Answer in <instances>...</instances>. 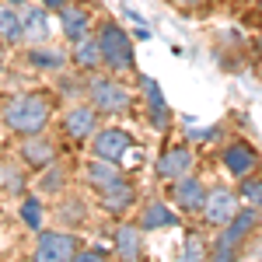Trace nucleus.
Listing matches in <instances>:
<instances>
[{
    "label": "nucleus",
    "mask_w": 262,
    "mask_h": 262,
    "mask_svg": "<svg viewBox=\"0 0 262 262\" xmlns=\"http://www.w3.org/2000/svg\"><path fill=\"white\" fill-rule=\"evenodd\" d=\"M56 189H63V171L60 168H49L46 179H42V192H56Z\"/></svg>",
    "instance_id": "nucleus-25"
},
{
    "label": "nucleus",
    "mask_w": 262,
    "mask_h": 262,
    "mask_svg": "<svg viewBox=\"0 0 262 262\" xmlns=\"http://www.w3.org/2000/svg\"><path fill=\"white\" fill-rule=\"evenodd\" d=\"M154 171H158V179H164V182H179L182 175L192 171V150H189V147H168L161 158H158Z\"/></svg>",
    "instance_id": "nucleus-7"
},
{
    "label": "nucleus",
    "mask_w": 262,
    "mask_h": 262,
    "mask_svg": "<svg viewBox=\"0 0 262 262\" xmlns=\"http://www.w3.org/2000/svg\"><path fill=\"white\" fill-rule=\"evenodd\" d=\"M259 49H262V39H259Z\"/></svg>",
    "instance_id": "nucleus-32"
},
{
    "label": "nucleus",
    "mask_w": 262,
    "mask_h": 262,
    "mask_svg": "<svg viewBox=\"0 0 262 262\" xmlns=\"http://www.w3.org/2000/svg\"><path fill=\"white\" fill-rule=\"evenodd\" d=\"M259 210H262V206H259Z\"/></svg>",
    "instance_id": "nucleus-33"
},
{
    "label": "nucleus",
    "mask_w": 262,
    "mask_h": 262,
    "mask_svg": "<svg viewBox=\"0 0 262 262\" xmlns=\"http://www.w3.org/2000/svg\"><path fill=\"white\" fill-rule=\"evenodd\" d=\"M98 49H101V63L112 67V70H133V46L129 35L122 32L119 25H105L98 35Z\"/></svg>",
    "instance_id": "nucleus-2"
},
{
    "label": "nucleus",
    "mask_w": 262,
    "mask_h": 262,
    "mask_svg": "<svg viewBox=\"0 0 262 262\" xmlns=\"http://www.w3.org/2000/svg\"><path fill=\"white\" fill-rule=\"evenodd\" d=\"M4 122H7L11 133H21V137L42 133L46 122H49V101L42 98V95H18V98L7 101Z\"/></svg>",
    "instance_id": "nucleus-1"
},
{
    "label": "nucleus",
    "mask_w": 262,
    "mask_h": 262,
    "mask_svg": "<svg viewBox=\"0 0 262 262\" xmlns=\"http://www.w3.org/2000/svg\"><path fill=\"white\" fill-rule=\"evenodd\" d=\"M11 4H28V0H11Z\"/></svg>",
    "instance_id": "nucleus-29"
},
{
    "label": "nucleus",
    "mask_w": 262,
    "mask_h": 262,
    "mask_svg": "<svg viewBox=\"0 0 262 262\" xmlns=\"http://www.w3.org/2000/svg\"><path fill=\"white\" fill-rule=\"evenodd\" d=\"M234 213H238V200H234V192H227V189H213V192H206L203 217L213 224V227H224Z\"/></svg>",
    "instance_id": "nucleus-8"
},
{
    "label": "nucleus",
    "mask_w": 262,
    "mask_h": 262,
    "mask_svg": "<svg viewBox=\"0 0 262 262\" xmlns=\"http://www.w3.org/2000/svg\"><path fill=\"white\" fill-rule=\"evenodd\" d=\"M42 4H46V7H56V11L63 7V0H42Z\"/></svg>",
    "instance_id": "nucleus-28"
},
{
    "label": "nucleus",
    "mask_w": 262,
    "mask_h": 262,
    "mask_svg": "<svg viewBox=\"0 0 262 262\" xmlns=\"http://www.w3.org/2000/svg\"><path fill=\"white\" fill-rule=\"evenodd\" d=\"M175 203H179L185 213L203 210V203H206V189H203V182L196 179V175H182L179 185H175Z\"/></svg>",
    "instance_id": "nucleus-10"
},
{
    "label": "nucleus",
    "mask_w": 262,
    "mask_h": 262,
    "mask_svg": "<svg viewBox=\"0 0 262 262\" xmlns=\"http://www.w3.org/2000/svg\"><path fill=\"white\" fill-rule=\"evenodd\" d=\"M91 105L95 112H105V116H119L129 108V95L126 88L116 81H95L91 84Z\"/></svg>",
    "instance_id": "nucleus-5"
},
{
    "label": "nucleus",
    "mask_w": 262,
    "mask_h": 262,
    "mask_svg": "<svg viewBox=\"0 0 262 262\" xmlns=\"http://www.w3.org/2000/svg\"><path fill=\"white\" fill-rule=\"evenodd\" d=\"M60 25H63V35L67 39H84V32H88V11L84 7H60Z\"/></svg>",
    "instance_id": "nucleus-17"
},
{
    "label": "nucleus",
    "mask_w": 262,
    "mask_h": 262,
    "mask_svg": "<svg viewBox=\"0 0 262 262\" xmlns=\"http://www.w3.org/2000/svg\"><path fill=\"white\" fill-rule=\"evenodd\" d=\"M255 224H259V213H255V210H238L231 221L224 224V234H221V242H217V248H213V255H217V259H231Z\"/></svg>",
    "instance_id": "nucleus-4"
},
{
    "label": "nucleus",
    "mask_w": 262,
    "mask_h": 262,
    "mask_svg": "<svg viewBox=\"0 0 262 262\" xmlns=\"http://www.w3.org/2000/svg\"><path fill=\"white\" fill-rule=\"evenodd\" d=\"M81 252V242L67 231H42L39 245H35V259L39 262H70L77 259Z\"/></svg>",
    "instance_id": "nucleus-3"
},
{
    "label": "nucleus",
    "mask_w": 262,
    "mask_h": 262,
    "mask_svg": "<svg viewBox=\"0 0 262 262\" xmlns=\"http://www.w3.org/2000/svg\"><path fill=\"white\" fill-rule=\"evenodd\" d=\"M133 147V137L122 133V129H95V140H91V154L95 158H105V161L119 164Z\"/></svg>",
    "instance_id": "nucleus-6"
},
{
    "label": "nucleus",
    "mask_w": 262,
    "mask_h": 262,
    "mask_svg": "<svg viewBox=\"0 0 262 262\" xmlns=\"http://www.w3.org/2000/svg\"><path fill=\"white\" fill-rule=\"evenodd\" d=\"M21 39H25L21 14L14 7H4V4H0V42H4V46H18Z\"/></svg>",
    "instance_id": "nucleus-18"
},
{
    "label": "nucleus",
    "mask_w": 262,
    "mask_h": 262,
    "mask_svg": "<svg viewBox=\"0 0 262 262\" xmlns=\"http://www.w3.org/2000/svg\"><path fill=\"white\" fill-rule=\"evenodd\" d=\"M140 84H143L147 101H150V112H154V126L164 129V126H168V105H164V98H161V88H158V81H150V77H143Z\"/></svg>",
    "instance_id": "nucleus-20"
},
{
    "label": "nucleus",
    "mask_w": 262,
    "mask_h": 262,
    "mask_svg": "<svg viewBox=\"0 0 262 262\" xmlns=\"http://www.w3.org/2000/svg\"><path fill=\"white\" fill-rule=\"evenodd\" d=\"M63 129H67V137L70 140H88V137H95V129H98V119H95V105L91 108H84V105H77V108H70L67 112V119H63Z\"/></svg>",
    "instance_id": "nucleus-9"
},
{
    "label": "nucleus",
    "mask_w": 262,
    "mask_h": 262,
    "mask_svg": "<svg viewBox=\"0 0 262 262\" xmlns=\"http://www.w3.org/2000/svg\"><path fill=\"white\" fill-rule=\"evenodd\" d=\"M242 196H245L248 203L262 206V179H248V175H245V182H242Z\"/></svg>",
    "instance_id": "nucleus-23"
},
{
    "label": "nucleus",
    "mask_w": 262,
    "mask_h": 262,
    "mask_svg": "<svg viewBox=\"0 0 262 262\" xmlns=\"http://www.w3.org/2000/svg\"><path fill=\"white\" fill-rule=\"evenodd\" d=\"M84 179L91 182L95 189H108V185H116V182H122V171L116 161H105V158H95V161L84 168Z\"/></svg>",
    "instance_id": "nucleus-13"
},
{
    "label": "nucleus",
    "mask_w": 262,
    "mask_h": 262,
    "mask_svg": "<svg viewBox=\"0 0 262 262\" xmlns=\"http://www.w3.org/2000/svg\"><path fill=\"white\" fill-rule=\"evenodd\" d=\"M140 224L137 227H119L116 231V252H119V259H140Z\"/></svg>",
    "instance_id": "nucleus-19"
},
{
    "label": "nucleus",
    "mask_w": 262,
    "mask_h": 262,
    "mask_svg": "<svg viewBox=\"0 0 262 262\" xmlns=\"http://www.w3.org/2000/svg\"><path fill=\"white\" fill-rule=\"evenodd\" d=\"M182 4H196V0H182Z\"/></svg>",
    "instance_id": "nucleus-30"
},
{
    "label": "nucleus",
    "mask_w": 262,
    "mask_h": 262,
    "mask_svg": "<svg viewBox=\"0 0 262 262\" xmlns=\"http://www.w3.org/2000/svg\"><path fill=\"white\" fill-rule=\"evenodd\" d=\"M224 168L231 171V175H252V168H255V150L248 147V143H231L227 150H224Z\"/></svg>",
    "instance_id": "nucleus-12"
},
{
    "label": "nucleus",
    "mask_w": 262,
    "mask_h": 262,
    "mask_svg": "<svg viewBox=\"0 0 262 262\" xmlns=\"http://www.w3.org/2000/svg\"><path fill=\"white\" fill-rule=\"evenodd\" d=\"M206 252H203V245H200V238H189L185 242V259H203Z\"/></svg>",
    "instance_id": "nucleus-26"
},
{
    "label": "nucleus",
    "mask_w": 262,
    "mask_h": 262,
    "mask_svg": "<svg viewBox=\"0 0 262 262\" xmlns=\"http://www.w3.org/2000/svg\"><path fill=\"white\" fill-rule=\"evenodd\" d=\"M74 63H77V67H84V70L98 67V63H101L98 39H77V42H74Z\"/></svg>",
    "instance_id": "nucleus-21"
},
{
    "label": "nucleus",
    "mask_w": 262,
    "mask_h": 262,
    "mask_svg": "<svg viewBox=\"0 0 262 262\" xmlns=\"http://www.w3.org/2000/svg\"><path fill=\"white\" fill-rule=\"evenodd\" d=\"M7 175H11V171H7V168H0V185H4V182H11V185H18V182H14V179H7Z\"/></svg>",
    "instance_id": "nucleus-27"
},
{
    "label": "nucleus",
    "mask_w": 262,
    "mask_h": 262,
    "mask_svg": "<svg viewBox=\"0 0 262 262\" xmlns=\"http://www.w3.org/2000/svg\"><path fill=\"white\" fill-rule=\"evenodd\" d=\"M259 11H262V0H259Z\"/></svg>",
    "instance_id": "nucleus-31"
},
{
    "label": "nucleus",
    "mask_w": 262,
    "mask_h": 262,
    "mask_svg": "<svg viewBox=\"0 0 262 262\" xmlns=\"http://www.w3.org/2000/svg\"><path fill=\"white\" fill-rule=\"evenodd\" d=\"M28 63H35L42 70H60L63 53H56V49H28Z\"/></svg>",
    "instance_id": "nucleus-22"
},
{
    "label": "nucleus",
    "mask_w": 262,
    "mask_h": 262,
    "mask_svg": "<svg viewBox=\"0 0 262 262\" xmlns=\"http://www.w3.org/2000/svg\"><path fill=\"white\" fill-rule=\"evenodd\" d=\"M21 28H25V39L28 42H46L49 39V18L42 7H25L21 11Z\"/></svg>",
    "instance_id": "nucleus-15"
},
{
    "label": "nucleus",
    "mask_w": 262,
    "mask_h": 262,
    "mask_svg": "<svg viewBox=\"0 0 262 262\" xmlns=\"http://www.w3.org/2000/svg\"><path fill=\"white\" fill-rule=\"evenodd\" d=\"M133 200H137V192H133V185L126 179L116 182V185H108V189H101V206H105L108 213H116V217H122V213L133 206Z\"/></svg>",
    "instance_id": "nucleus-11"
},
{
    "label": "nucleus",
    "mask_w": 262,
    "mask_h": 262,
    "mask_svg": "<svg viewBox=\"0 0 262 262\" xmlns=\"http://www.w3.org/2000/svg\"><path fill=\"white\" fill-rule=\"evenodd\" d=\"M21 217H25V224H28V227H35V231L42 227V210H39V203H35V200H25Z\"/></svg>",
    "instance_id": "nucleus-24"
},
{
    "label": "nucleus",
    "mask_w": 262,
    "mask_h": 262,
    "mask_svg": "<svg viewBox=\"0 0 262 262\" xmlns=\"http://www.w3.org/2000/svg\"><path fill=\"white\" fill-rule=\"evenodd\" d=\"M158 227H179V213L168 210V203H147L140 213V231H158Z\"/></svg>",
    "instance_id": "nucleus-14"
},
{
    "label": "nucleus",
    "mask_w": 262,
    "mask_h": 262,
    "mask_svg": "<svg viewBox=\"0 0 262 262\" xmlns=\"http://www.w3.org/2000/svg\"><path fill=\"white\" fill-rule=\"evenodd\" d=\"M53 143L49 140H42L39 133H32V137H25V147H21V158L32 164V168H46V164L53 161Z\"/></svg>",
    "instance_id": "nucleus-16"
}]
</instances>
